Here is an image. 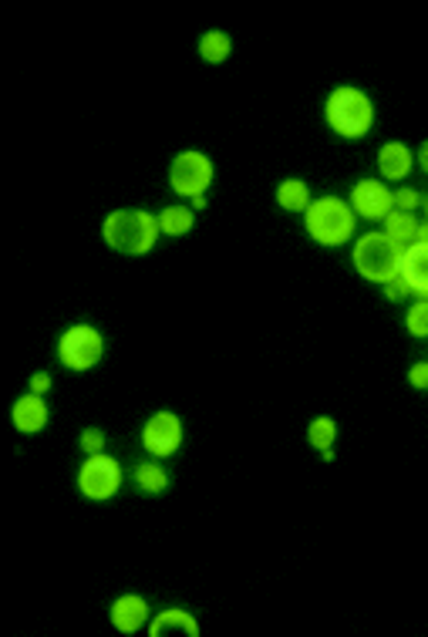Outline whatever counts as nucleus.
<instances>
[{
	"instance_id": "1",
	"label": "nucleus",
	"mask_w": 428,
	"mask_h": 637,
	"mask_svg": "<svg viewBox=\"0 0 428 637\" xmlns=\"http://www.w3.org/2000/svg\"><path fill=\"white\" fill-rule=\"evenodd\" d=\"M159 220L145 209H115L102 223V240L125 257H145L159 240Z\"/></svg>"
},
{
	"instance_id": "2",
	"label": "nucleus",
	"mask_w": 428,
	"mask_h": 637,
	"mask_svg": "<svg viewBox=\"0 0 428 637\" xmlns=\"http://www.w3.org/2000/svg\"><path fill=\"white\" fill-rule=\"evenodd\" d=\"M324 118H327V125H331L334 135L358 142L371 129H375V105H371V98L364 95L361 88L341 85V88H334L331 95H327Z\"/></svg>"
},
{
	"instance_id": "3",
	"label": "nucleus",
	"mask_w": 428,
	"mask_h": 637,
	"mask_svg": "<svg viewBox=\"0 0 428 637\" xmlns=\"http://www.w3.org/2000/svg\"><path fill=\"white\" fill-rule=\"evenodd\" d=\"M354 209L351 203H344L341 196H321L307 206L304 213V226L307 236L317 243V247H341L354 236Z\"/></svg>"
},
{
	"instance_id": "4",
	"label": "nucleus",
	"mask_w": 428,
	"mask_h": 637,
	"mask_svg": "<svg viewBox=\"0 0 428 637\" xmlns=\"http://www.w3.org/2000/svg\"><path fill=\"white\" fill-rule=\"evenodd\" d=\"M398 260H402V247L381 233H364L354 243V267L371 284H391L398 277Z\"/></svg>"
},
{
	"instance_id": "5",
	"label": "nucleus",
	"mask_w": 428,
	"mask_h": 637,
	"mask_svg": "<svg viewBox=\"0 0 428 637\" xmlns=\"http://www.w3.org/2000/svg\"><path fill=\"white\" fill-rule=\"evenodd\" d=\"M213 176H216L213 159L196 149H186L172 159L169 186H172V193L182 199H196V196H206V189L213 186Z\"/></svg>"
},
{
	"instance_id": "6",
	"label": "nucleus",
	"mask_w": 428,
	"mask_h": 637,
	"mask_svg": "<svg viewBox=\"0 0 428 637\" xmlns=\"http://www.w3.org/2000/svg\"><path fill=\"white\" fill-rule=\"evenodd\" d=\"M105 354V338L91 324H75L61 334L58 341V361L68 371H91Z\"/></svg>"
},
{
	"instance_id": "7",
	"label": "nucleus",
	"mask_w": 428,
	"mask_h": 637,
	"mask_svg": "<svg viewBox=\"0 0 428 637\" xmlns=\"http://www.w3.org/2000/svg\"><path fill=\"white\" fill-rule=\"evenodd\" d=\"M122 489V466L112 455H88L78 469V493L91 503H105Z\"/></svg>"
},
{
	"instance_id": "8",
	"label": "nucleus",
	"mask_w": 428,
	"mask_h": 637,
	"mask_svg": "<svg viewBox=\"0 0 428 637\" xmlns=\"http://www.w3.org/2000/svg\"><path fill=\"white\" fill-rule=\"evenodd\" d=\"M182 445V418L176 412H156L142 429V449L152 459H169Z\"/></svg>"
},
{
	"instance_id": "9",
	"label": "nucleus",
	"mask_w": 428,
	"mask_h": 637,
	"mask_svg": "<svg viewBox=\"0 0 428 637\" xmlns=\"http://www.w3.org/2000/svg\"><path fill=\"white\" fill-rule=\"evenodd\" d=\"M351 209L354 216H364V220H385V216L395 209V193L385 186L381 179H361L358 186L351 189Z\"/></svg>"
},
{
	"instance_id": "10",
	"label": "nucleus",
	"mask_w": 428,
	"mask_h": 637,
	"mask_svg": "<svg viewBox=\"0 0 428 637\" xmlns=\"http://www.w3.org/2000/svg\"><path fill=\"white\" fill-rule=\"evenodd\" d=\"M398 277L405 280L412 294L428 297V243H412V247L402 250V260H398Z\"/></svg>"
},
{
	"instance_id": "11",
	"label": "nucleus",
	"mask_w": 428,
	"mask_h": 637,
	"mask_svg": "<svg viewBox=\"0 0 428 637\" xmlns=\"http://www.w3.org/2000/svg\"><path fill=\"white\" fill-rule=\"evenodd\" d=\"M11 418H14V429L24 432V435H38L48 429V405H44L41 395H34V391H27V395H21L11 408Z\"/></svg>"
},
{
	"instance_id": "12",
	"label": "nucleus",
	"mask_w": 428,
	"mask_h": 637,
	"mask_svg": "<svg viewBox=\"0 0 428 637\" xmlns=\"http://www.w3.org/2000/svg\"><path fill=\"white\" fill-rule=\"evenodd\" d=\"M108 617H112V624H115V631H122V634H135V631H142L145 624H149V604H145V597L139 594H122L112 604V611H108Z\"/></svg>"
},
{
	"instance_id": "13",
	"label": "nucleus",
	"mask_w": 428,
	"mask_h": 637,
	"mask_svg": "<svg viewBox=\"0 0 428 637\" xmlns=\"http://www.w3.org/2000/svg\"><path fill=\"white\" fill-rule=\"evenodd\" d=\"M412 166H415V156H412V149H408L405 142H385V145H381V152H378L381 179L402 182V179H408Z\"/></svg>"
},
{
	"instance_id": "14",
	"label": "nucleus",
	"mask_w": 428,
	"mask_h": 637,
	"mask_svg": "<svg viewBox=\"0 0 428 637\" xmlns=\"http://www.w3.org/2000/svg\"><path fill=\"white\" fill-rule=\"evenodd\" d=\"M169 631H182V634H189V637H199V624H196V617L189 614V611H182V607H169V611H162V614L152 617L149 634L152 637H162V634H169Z\"/></svg>"
},
{
	"instance_id": "15",
	"label": "nucleus",
	"mask_w": 428,
	"mask_h": 637,
	"mask_svg": "<svg viewBox=\"0 0 428 637\" xmlns=\"http://www.w3.org/2000/svg\"><path fill=\"white\" fill-rule=\"evenodd\" d=\"M311 186H307L304 179H284L277 186V206L287 209V213H307V206H311Z\"/></svg>"
},
{
	"instance_id": "16",
	"label": "nucleus",
	"mask_w": 428,
	"mask_h": 637,
	"mask_svg": "<svg viewBox=\"0 0 428 637\" xmlns=\"http://www.w3.org/2000/svg\"><path fill=\"white\" fill-rule=\"evenodd\" d=\"M385 236L388 240H395L398 247H412L415 236H418V220L415 213H402V209H391L385 216Z\"/></svg>"
},
{
	"instance_id": "17",
	"label": "nucleus",
	"mask_w": 428,
	"mask_h": 637,
	"mask_svg": "<svg viewBox=\"0 0 428 637\" xmlns=\"http://www.w3.org/2000/svg\"><path fill=\"white\" fill-rule=\"evenodd\" d=\"M135 486H139V493L145 496H159L169 489V472L162 469L156 459L139 462V466H135Z\"/></svg>"
},
{
	"instance_id": "18",
	"label": "nucleus",
	"mask_w": 428,
	"mask_h": 637,
	"mask_svg": "<svg viewBox=\"0 0 428 637\" xmlns=\"http://www.w3.org/2000/svg\"><path fill=\"white\" fill-rule=\"evenodd\" d=\"M156 220H159V230L166 236H186L196 226V213H193V206H166Z\"/></svg>"
},
{
	"instance_id": "19",
	"label": "nucleus",
	"mask_w": 428,
	"mask_h": 637,
	"mask_svg": "<svg viewBox=\"0 0 428 637\" xmlns=\"http://www.w3.org/2000/svg\"><path fill=\"white\" fill-rule=\"evenodd\" d=\"M233 51V41L226 31H206L203 38H199V58L206 61V65H223L226 58H230Z\"/></svg>"
},
{
	"instance_id": "20",
	"label": "nucleus",
	"mask_w": 428,
	"mask_h": 637,
	"mask_svg": "<svg viewBox=\"0 0 428 637\" xmlns=\"http://www.w3.org/2000/svg\"><path fill=\"white\" fill-rule=\"evenodd\" d=\"M334 439H338V422L327 415H317L311 425H307V442L314 445L317 452H331Z\"/></svg>"
},
{
	"instance_id": "21",
	"label": "nucleus",
	"mask_w": 428,
	"mask_h": 637,
	"mask_svg": "<svg viewBox=\"0 0 428 637\" xmlns=\"http://www.w3.org/2000/svg\"><path fill=\"white\" fill-rule=\"evenodd\" d=\"M405 327H408V334H412V338H428V297L415 300V304L408 307Z\"/></svg>"
},
{
	"instance_id": "22",
	"label": "nucleus",
	"mask_w": 428,
	"mask_h": 637,
	"mask_svg": "<svg viewBox=\"0 0 428 637\" xmlns=\"http://www.w3.org/2000/svg\"><path fill=\"white\" fill-rule=\"evenodd\" d=\"M78 449L85 455H102L105 452V432L102 429H85L78 435Z\"/></svg>"
},
{
	"instance_id": "23",
	"label": "nucleus",
	"mask_w": 428,
	"mask_h": 637,
	"mask_svg": "<svg viewBox=\"0 0 428 637\" xmlns=\"http://www.w3.org/2000/svg\"><path fill=\"white\" fill-rule=\"evenodd\" d=\"M422 206V196L415 193V189H398L395 193V209H402V213H415V209Z\"/></svg>"
},
{
	"instance_id": "24",
	"label": "nucleus",
	"mask_w": 428,
	"mask_h": 637,
	"mask_svg": "<svg viewBox=\"0 0 428 637\" xmlns=\"http://www.w3.org/2000/svg\"><path fill=\"white\" fill-rule=\"evenodd\" d=\"M408 385L412 388H428V361H418L408 368Z\"/></svg>"
},
{
	"instance_id": "25",
	"label": "nucleus",
	"mask_w": 428,
	"mask_h": 637,
	"mask_svg": "<svg viewBox=\"0 0 428 637\" xmlns=\"http://www.w3.org/2000/svg\"><path fill=\"white\" fill-rule=\"evenodd\" d=\"M385 287H388V290H385L388 300H405L408 294H412V290H408V284H405L402 277H395V280H391V284H385Z\"/></svg>"
},
{
	"instance_id": "26",
	"label": "nucleus",
	"mask_w": 428,
	"mask_h": 637,
	"mask_svg": "<svg viewBox=\"0 0 428 637\" xmlns=\"http://www.w3.org/2000/svg\"><path fill=\"white\" fill-rule=\"evenodd\" d=\"M31 391H34V395H44V391H51V375H48V371H38V375H31Z\"/></svg>"
},
{
	"instance_id": "27",
	"label": "nucleus",
	"mask_w": 428,
	"mask_h": 637,
	"mask_svg": "<svg viewBox=\"0 0 428 637\" xmlns=\"http://www.w3.org/2000/svg\"><path fill=\"white\" fill-rule=\"evenodd\" d=\"M415 159H418V166H422V169L428 172V139L422 142V149H418V156H415Z\"/></svg>"
},
{
	"instance_id": "28",
	"label": "nucleus",
	"mask_w": 428,
	"mask_h": 637,
	"mask_svg": "<svg viewBox=\"0 0 428 637\" xmlns=\"http://www.w3.org/2000/svg\"><path fill=\"white\" fill-rule=\"evenodd\" d=\"M189 206H193V213H196V209H206V196H196V199H189Z\"/></svg>"
},
{
	"instance_id": "29",
	"label": "nucleus",
	"mask_w": 428,
	"mask_h": 637,
	"mask_svg": "<svg viewBox=\"0 0 428 637\" xmlns=\"http://www.w3.org/2000/svg\"><path fill=\"white\" fill-rule=\"evenodd\" d=\"M425 206H428V196H425Z\"/></svg>"
}]
</instances>
